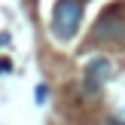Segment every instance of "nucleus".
Instances as JSON below:
<instances>
[{
    "mask_svg": "<svg viewBox=\"0 0 125 125\" xmlns=\"http://www.w3.org/2000/svg\"><path fill=\"white\" fill-rule=\"evenodd\" d=\"M85 3H89V0H58V3H55L52 24H49L55 40H61V43L73 40V34L79 31V21H83Z\"/></svg>",
    "mask_w": 125,
    "mask_h": 125,
    "instance_id": "1",
    "label": "nucleus"
},
{
    "mask_svg": "<svg viewBox=\"0 0 125 125\" xmlns=\"http://www.w3.org/2000/svg\"><path fill=\"white\" fill-rule=\"evenodd\" d=\"M95 40H122L125 37V18L116 15V9H104L101 18L95 21Z\"/></svg>",
    "mask_w": 125,
    "mask_h": 125,
    "instance_id": "2",
    "label": "nucleus"
},
{
    "mask_svg": "<svg viewBox=\"0 0 125 125\" xmlns=\"http://www.w3.org/2000/svg\"><path fill=\"white\" fill-rule=\"evenodd\" d=\"M110 73H113L110 58H92L89 64H85V85H83V89H89V95H92V98H98L101 83H107Z\"/></svg>",
    "mask_w": 125,
    "mask_h": 125,
    "instance_id": "3",
    "label": "nucleus"
},
{
    "mask_svg": "<svg viewBox=\"0 0 125 125\" xmlns=\"http://www.w3.org/2000/svg\"><path fill=\"white\" fill-rule=\"evenodd\" d=\"M46 95H49V92H46V85H37V92H34V101H37V104H43V101H46Z\"/></svg>",
    "mask_w": 125,
    "mask_h": 125,
    "instance_id": "4",
    "label": "nucleus"
},
{
    "mask_svg": "<svg viewBox=\"0 0 125 125\" xmlns=\"http://www.w3.org/2000/svg\"><path fill=\"white\" fill-rule=\"evenodd\" d=\"M12 70V61L9 58H0V73H9Z\"/></svg>",
    "mask_w": 125,
    "mask_h": 125,
    "instance_id": "5",
    "label": "nucleus"
},
{
    "mask_svg": "<svg viewBox=\"0 0 125 125\" xmlns=\"http://www.w3.org/2000/svg\"><path fill=\"white\" fill-rule=\"evenodd\" d=\"M6 43H9V37H6V34H0V46H6Z\"/></svg>",
    "mask_w": 125,
    "mask_h": 125,
    "instance_id": "6",
    "label": "nucleus"
},
{
    "mask_svg": "<svg viewBox=\"0 0 125 125\" xmlns=\"http://www.w3.org/2000/svg\"><path fill=\"white\" fill-rule=\"evenodd\" d=\"M110 125H125V122L122 119H110Z\"/></svg>",
    "mask_w": 125,
    "mask_h": 125,
    "instance_id": "7",
    "label": "nucleus"
}]
</instances>
